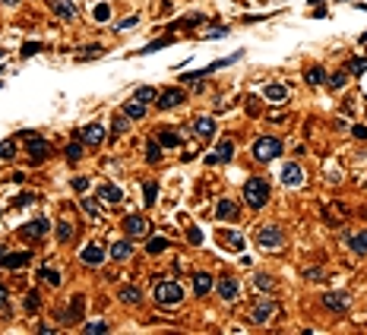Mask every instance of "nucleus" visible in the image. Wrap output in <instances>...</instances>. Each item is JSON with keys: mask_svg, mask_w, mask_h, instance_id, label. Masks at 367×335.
I'll return each mask as SVG.
<instances>
[{"mask_svg": "<svg viewBox=\"0 0 367 335\" xmlns=\"http://www.w3.org/2000/svg\"><path fill=\"white\" fill-rule=\"evenodd\" d=\"M25 263H32V253L29 250H22V253H3V256H0V266H3V269H22Z\"/></svg>", "mask_w": 367, "mask_h": 335, "instance_id": "a211bd4d", "label": "nucleus"}, {"mask_svg": "<svg viewBox=\"0 0 367 335\" xmlns=\"http://www.w3.org/2000/svg\"><path fill=\"white\" fill-rule=\"evenodd\" d=\"M133 256V237H124V240H114L111 244V259L114 263H124V259Z\"/></svg>", "mask_w": 367, "mask_h": 335, "instance_id": "f3484780", "label": "nucleus"}, {"mask_svg": "<svg viewBox=\"0 0 367 335\" xmlns=\"http://www.w3.org/2000/svg\"><path fill=\"white\" fill-rule=\"evenodd\" d=\"M187 240H190L193 247H199V244H203V234H199V228H193V225L187 228Z\"/></svg>", "mask_w": 367, "mask_h": 335, "instance_id": "c03bdc74", "label": "nucleus"}, {"mask_svg": "<svg viewBox=\"0 0 367 335\" xmlns=\"http://www.w3.org/2000/svg\"><path fill=\"white\" fill-rule=\"evenodd\" d=\"M79 139H83L86 146H98V143L105 139V126H102V124H89L83 133H79Z\"/></svg>", "mask_w": 367, "mask_h": 335, "instance_id": "4be33fe9", "label": "nucleus"}, {"mask_svg": "<svg viewBox=\"0 0 367 335\" xmlns=\"http://www.w3.org/2000/svg\"><path fill=\"white\" fill-rule=\"evenodd\" d=\"M184 98H187L184 89H165L155 102H158V111H171V108H177V105H184Z\"/></svg>", "mask_w": 367, "mask_h": 335, "instance_id": "4468645a", "label": "nucleus"}, {"mask_svg": "<svg viewBox=\"0 0 367 335\" xmlns=\"http://www.w3.org/2000/svg\"><path fill=\"white\" fill-rule=\"evenodd\" d=\"M146 187V206H155V184H143Z\"/></svg>", "mask_w": 367, "mask_h": 335, "instance_id": "3c124183", "label": "nucleus"}, {"mask_svg": "<svg viewBox=\"0 0 367 335\" xmlns=\"http://www.w3.org/2000/svg\"><path fill=\"white\" fill-rule=\"evenodd\" d=\"M6 3H16V0H6Z\"/></svg>", "mask_w": 367, "mask_h": 335, "instance_id": "680f3d73", "label": "nucleus"}, {"mask_svg": "<svg viewBox=\"0 0 367 335\" xmlns=\"http://www.w3.org/2000/svg\"><path fill=\"white\" fill-rule=\"evenodd\" d=\"M98 199H102V203H121L124 199V190L117 184H108V180H105L102 187H98Z\"/></svg>", "mask_w": 367, "mask_h": 335, "instance_id": "aec40b11", "label": "nucleus"}, {"mask_svg": "<svg viewBox=\"0 0 367 335\" xmlns=\"http://www.w3.org/2000/svg\"><path fill=\"white\" fill-rule=\"evenodd\" d=\"M22 307H25V310H29V313H35V310H38V307H42V300H38V294H35V291H32V294H25V300H22Z\"/></svg>", "mask_w": 367, "mask_h": 335, "instance_id": "79ce46f5", "label": "nucleus"}, {"mask_svg": "<svg viewBox=\"0 0 367 335\" xmlns=\"http://www.w3.org/2000/svg\"><path fill=\"white\" fill-rule=\"evenodd\" d=\"M304 275H307V278H313V281H320V278H323V272H320V269H307Z\"/></svg>", "mask_w": 367, "mask_h": 335, "instance_id": "4d7b16f0", "label": "nucleus"}, {"mask_svg": "<svg viewBox=\"0 0 367 335\" xmlns=\"http://www.w3.org/2000/svg\"><path fill=\"white\" fill-rule=\"evenodd\" d=\"M38 278H42V281H48V285H61V272H57V269H51V266H42V269H38Z\"/></svg>", "mask_w": 367, "mask_h": 335, "instance_id": "72a5a7b5", "label": "nucleus"}, {"mask_svg": "<svg viewBox=\"0 0 367 335\" xmlns=\"http://www.w3.org/2000/svg\"><path fill=\"white\" fill-rule=\"evenodd\" d=\"M117 297H121L124 304H139V300H143V291H139V288H133V285H124L121 291H117Z\"/></svg>", "mask_w": 367, "mask_h": 335, "instance_id": "7c9ffc66", "label": "nucleus"}, {"mask_svg": "<svg viewBox=\"0 0 367 335\" xmlns=\"http://www.w3.org/2000/svg\"><path fill=\"white\" fill-rule=\"evenodd\" d=\"M146 162L149 165L162 162V143H158V139H149V146H146Z\"/></svg>", "mask_w": 367, "mask_h": 335, "instance_id": "2f4dec72", "label": "nucleus"}, {"mask_svg": "<svg viewBox=\"0 0 367 335\" xmlns=\"http://www.w3.org/2000/svg\"><path fill=\"white\" fill-rule=\"evenodd\" d=\"M323 307H326L329 313H348L351 294H348V291H326V294H323Z\"/></svg>", "mask_w": 367, "mask_h": 335, "instance_id": "423d86ee", "label": "nucleus"}, {"mask_svg": "<svg viewBox=\"0 0 367 335\" xmlns=\"http://www.w3.org/2000/svg\"><path fill=\"white\" fill-rule=\"evenodd\" d=\"M83 310H86V297H83V294H76V297L70 300V307H66V310H61L57 323H61V326H73V323H79Z\"/></svg>", "mask_w": 367, "mask_h": 335, "instance_id": "0eeeda50", "label": "nucleus"}, {"mask_svg": "<svg viewBox=\"0 0 367 335\" xmlns=\"http://www.w3.org/2000/svg\"><path fill=\"white\" fill-rule=\"evenodd\" d=\"M152 294H155V300L162 307H177L184 300V285H177V281H158Z\"/></svg>", "mask_w": 367, "mask_h": 335, "instance_id": "20e7f679", "label": "nucleus"}, {"mask_svg": "<svg viewBox=\"0 0 367 335\" xmlns=\"http://www.w3.org/2000/svg\"><path fill=\"white\" fill-rule=\"evenodd\" d=\"M136 22H139V16H127V19H121V29H133Z\"/></svg>", "mask_w": 367, "mask_h": 335, "instance_id": "6e6d98bb", "label": "nucleus"}, {"mask_svg": "<svg viewBox=\"0 0 367 335\" xmlns=\"http://www.w3.org/2000/svg\"><path fill=\"white\" fill-rule=\"evenodd\" d=\"M13 155H16V146H13V143H0V158H6V162H10Z\"/></svg>", "mask_w": 367, "mask_h": 335, "instance_id": "49530a36", "label": "nucleus"}, {"mask_svg": "<svg viewBox=\"0 0 367 335\" xmlns=\"http://www.w3.org/2000/svg\"><path fill=\"white\" fill-rule=\"evenodd\" d=\"M6 300V285H0V304Z\"/></svg>", "mask_w": 367, "mask_h": 335, "instance_id": "13d9d810", "label": "nucleus"}, {"mask_svg": "<svg viewBox=\"0 0 367 335\" xmlns=\"http://www.w3.org/2000/svg\"><path fill=\"white\" fill-rule=\"evenodd\" d=\"M3 57H6V51H3V48H0V60H3Z\"/></svg>", "mask_w": 367, "mask_h": 335, "instance_id": "bf43d9fd", "label": "nucleus"}, {"mask_svg": "<svg viewBox=\"0 0 367 335\" xmlns=\"http://www.w3.org/2000/svg\"><path fill=\"white\" fill-rule=\"evenodd\" d=\"M263 95L269 98V102H285V98H288V85L285 83H269L263 89Z\"/></svg>", "mask_w": 367, "mask_h": 335, "instance_id": "393cba45", "label": "nucleus"}, {"mask_svg": "<svg viewBox=\"0 0 367 335\" xmlns=\"http://www.w3.org/2000/svg\"><path fill=\"white\" fill-rule=\"evenodd\" d=\"M228 35V29H209V35L206 38H212V42H218V38H225Z\"/></svg>", "mask_w": 367, "mask_h": 335, "instance_id": "864d4df0", "label": "nucleus"}, {"mask_svg": "<svg viewBox=\"0 0 367 335\" xmlns=\"http://www.w3.org/2000/svg\"><path fill=\"white\" fill-rule=\"evenodd\" d=\"M152 98H158V92L155 89H152V85H139V89H136V102H152Z\"/></svg>", "mask_w": 367, "mask_h": 335, "instance_id": "e433bc0d", "label": "nucleus"}, {"mask_svg": "<svg viewBox=\"0 0 367 335\" xmlns=\"http://www.w3.org/2000/svg\"><path fill=\"white\" fill-rule=\"evenodd\" d=\"M32 203H35V196H32V193H22V196L16 199V206H32Z\"/></svg>", "mask_w": 367, "mask_h": 335, "instance_id": "5fc2aeb1", "label": "nucleus"}, {"mask_svg": "<svg viewBox=\"0 0 367 335\" xmlns=\"http://www.w3.org/2000/svg\"><path fill=\"white\" fill-rule=\"evenodd\" d=\"M244 199H247V206H250L253 212H259L266 203H269V184H266L263 177H250L244 184Z\"/></svg>", "mask_w": 367, "mask_h": 335, "instance_id": "f257e3e1", "label": "nucleus"}, {"mask_svg": "<svg viewBox=\"0 0 367 335\" xmlns=\"http://www.w3.org/2000/svg\"><path fill=\"white\" fill-rule=\"evenodd\" d=\"M168 44H174V35H168V38H155V42H149L139 54H152V51H162V48H168Z\"/></svg>", "mask_w": 367, "mask_h": 335, "instance_id": "f704fd0d", "label": "nucleus"}, {"mask_svg": "<svg viewBox=\"0 0 367 335\" xmlns=\"http://www.w3.org/2000/svg\"><path fill=\"white\" fill-rule=\"evenodd\" d=\"M108 329H111L108 323H86L83 326V332H108Z\"/></svg>", "mask_w": 367, "mask_h": 335, "instance_id": "8fccbe9b", "label": "nucleus"}, {"mask_svg": "<svg viewBox=\"0 0 367 335\" xmlns=\"http://www.w3.org/2000/svg\"><path fill=\"white\" fill-rule=\"evenodd\" d=\"M279 313V307L272 304V300H259V304H253L250 307V319L257 326H266V323H272V316Z\"/></svg>", "mask_w": 367, "mask_h": 335, "instance_id": "6e6552de", "label": "nucleus"}, {"mask_svg": "<svg viewBox=\"0 0 367 335\" xmlns=\"http://www.w3.org/2000/svg\"><path fill=\"white\" fill-rule=\"evenodd\" d=\"M124 234L127 237H146L149 234V222L143 215H127L124 218Z\"/></svg>", "mask_w": 367, "mask_h": 335, "instance_id": "f8f14e48", "label": "nucleus"}, {"mask_svg": "<svg viewBox=\"0 0 367 335\" xmlns=\"http://www.w3.org/2000/svg\"><path fill=\"white\" fill-rule=\"evenodd\" d=\"M83 212L89 218H102V203L98 199H83Z\"/></svg>", "mask_w": 367, "mask_h": 335, "instance_id": "c9c22d12", "label": "nucleus"}, {"mask_svg": "<svg viewBox=\"0 0 367 335\" xmlns=\"http://www.w3.org/2000/svg\"><path fill=\"white\" fill-rule=\"evenodd\" d=\"M38 51H42V44H38V42H25L22 44V57H32V54H38Z\"/></svg>", "mask_w": 367, "mask_h": 335, "instance_id": "09e8293b", "label": "nucleus"}, {"mask_svg": "<svg viewBox=\"0 0 367 335\" xmlns=\"http://www.w3.org/2000/svg\"><path fill=\"white\" fill-rule=\"evenodd\" d=\"M345 244L351 247V253H355V256H367V231L348 234V237H345Z\"/></svg>", "mask_w": 367, "mask_h": 335, "instance_id": "412c9836", "label": "nucleus"}, {"mask_svg": "<svg viewBox=\"0 0 367 335\" xmlns=\"http://www.w3.org/2000/svg\"><path fill=\"white\" fill-rule=\"evenodd\" d=\"M253 240H257V247H263V250H282L285 247V228L282 225H259L257 234H253Z\"/></svg>", "mask_w": 367, "mask_h": 335, "instance_id": "f03ea898", "label": "nucleus"}, {"mask_svg": "<svg viewBox=\"0 0 367 335\" xmlns=\"http://www.w3.org/2000/svg\"><path fill=\"white\" fill-rule=\"evenodd\" d=\"M155 139L165 146V149H174V146H181V143H184L177 130H158V133H155Z\"/></svg>", "mask_w": 367, "mask_h": 335, "instance_id": "a878e982", "label": "nucleus"}, {"mask_svg": "<svg viewBox=\"0 0 367 335\" xmlns=\"http://www.w3.org/2000/svg\"><path fill=\"white\" fill-rule=\"evenodd\" d=\"M193 291H196L199 297H206L209 291H216V278H212L209 272H193Z\"/></svg>", "mask_w": 367, "mask_h": 335, "instance_id": "6ab92c4d", "label": "nucleus"}, {"mask_svg": "<svg viewBox=\"0 0 367 335\" xmlns=\"http://www.w3.org/2000/svg\"><path fill=\"white\" fill-rule=\"evenodd\" d=\"M253 288L263 291V294H269V291H276V278L266 275V272H257V275H253Z\"/></svg>", "mask_w": 367, "mask_h": 335, "instance_id": "c85d7f7f", "label": "nucleus"}, {"mask_svg": "<svg viewBox=\"0 0 367 335\" xmlns=\"http://www.w3.org/2000/svg\"><path fill=\"white\" fill-rule=\"evenodd\" d=\"M326 73H323V66H310V70H304V83L307 85H326Z\"/></svg>", "mask_w": 367, "mask_h": 335, "instance_id": "cd10ccee", "label": "nucleus"}, {"mask_svg": "<svg viewBox=\"0 0 367 335\" xmlns=\"http://www.w3.org/2000/svg\"><path fill=\"white\" fill-rule=\"evenodd\" d=\"M70 237H73V225H70V222H57V240L66 244Z\"/></svg>", "mask_w": 367, "mask_h": 335, "instance_id": "ea45409f", "label": "nucleus"}, {"mask_svg": "<svg viewBox=\"0 0 367 335\" xmlns=\"http://www.w3.org/2000/svg\"><path fill=\"white\" fill-rule=\"evenodd\" d=\"M48 231H51L48 218H35V222H29L25 228H19V234H22L25 240H42V237H48Z\"/></svg>", "mask_w": 367, "mask_h": 335, "instance_id": "9d476101", "label": "nucleus"}, {"mask_svg": "<svg viewBox=\"0 0 367 335\" xmlns=\"http://www.w3.org/2000/svg\"><path fill=\"white\" fill-rule=\"evenodd\" d=\"M66 158H70V162H79V158H83V139L66 146Z\"/></svg>", "mask_w": 367, "mask_h": 335, "instance_id": "4c0bfd02", "label": "nucleus"}, {"mask_svg": "<svg viewBox=\"0 0 367 335\" xmlns=\"http://www.w3.org/2000/svg\"><path fill=\"white\" fill-rule=\"evenodd\" d=\"M218 244L228 247V250H235V253L244 250V237H241L237 231H218Z\"/></svg>", "mask_w": 367, "mask_h": 335, "instance_id": "5701e85b", "label": "nucleus"}, {"mask_svg": "<svg viewBox=\"0 0 367 335\" xmlns=\"http://www.w3.org/2000/svg\"><path fill=\"white\" fill-rule=\"evenodd\" d=\"M0 256H3V244H0Z\"/></svg>", "mask_w": 367, "mask_h": 335, "instance_id": "052dcab7", "label": "nucleus"}, {"mask_svg": "<svg viewBox=\"0 0 367 335\" xmlns=\"http://www.w3.org/2000/svg\"><path fill=\"white\" fill-rule=\"evenodd\" d=\"M351 136H355V139H367V126L355 124V126H351Z\"/></svg>", "mask_w": 367, "mask_h": 335, "instance_id": "603ef678", "label": "nucleus"}, {"mask_svg": "<svg viewBox=\"0 0 367 335\" xmlns=\"http://www.w3.org/2000/svg\"><path fill=\"white\" fill-rule=\"evenodd\" d=\"M51 155V146L44 143L42 136H32L29 139V158H32V165H38V162H44V158Z\"/></svg>", "mask_w": 367, "mask_h": 335, "instance_id": "dca6fc26", "label": "nucleus"}, {"mask_svg": "<svg viewBox=\"0 0 367 335\" xmlns=\"http://www.w3.org/2000/svg\"><path fill=\"white\" fill-rule=\"evenodd\" d=\"M79 259H83L86 266H92V269H95V266H102V263H105V250H102V244H95V240H92V244H86V247H83V253H79Z\"/></svg>", "mask_w": 367, "mask_h": 335, "instance_id": "2eb2a0df", "label": "nucleus"}, {"mask_svg": "<svg viewBox=\"0 0 367 335\" xmlns=\"http://www.w3.org/2000/svg\"><path fill=\"white\" fill-rule=\"evenodd\" d=\"M193 133H196L199 139L216 136V120H212V117H196V120H193Z\"/></svg>", "mask_w": 367, "mask_h": 335, "instance_id": "b1692460", "label": "nucleus"}, {"mask_svg": "<svg viewBox=\"0 0 367 335\" xmlns=\"http://www.w3.org/2000/svg\"><path fill=\"white\" fill-rule=\"evenodd\" d=\"M326 85H329V89H345V73H336V76H329V79H326Z\"/></svg>", "mask_w": 367, "mask_h": 335, "instance_id": "a18cd8bd", "label": "nucleus"}, {"mask_svg": "<svg viewBox=\"0 0 367 335\" xmlns=\"http://www.w3.org/2000/svg\"><path fill=\"white\" fill-rule=\"evenodd\" d=\"M231 158H235V143H231V139H222L218 149H216V162L225 165V162H231Z\"/></svg>", "mask_w": 367, "mask_h": 335, "instance_id": "bb28decb", "label": "nucleus"}, {"mask_svg": "<svg viewBox=\"0 0 367 335\" xmlns=\"http://www.w3.org/2000/svg\"><path fill=\"white\" fill-rule=\"evenodd\" d=\"M348 70L351 73H364L367 70V57H351L348 60Z\"/></svg>", "mask_w": 367, "mask_h": 335, "instance_id": "37998d69", "label": "nucleus"}, {"mask_svg": "<svg viewBox=\"0 0 367 335\" xmlns=\"http://www.w3.org/2000/svg\"><path fill=\"white\" fill-rule=\"evenodd\" d=\"M285 152V143L279 136H259L257 143H253V158L257 162H272V158H279Z\"/></svg>", "mask_w": 367, "mask_h": 335, "instance_id": "7ed1b4c3", "label": "nucleus"}, {"mask_svg": "<svg viewBox=\"0 0 367 335\" xmlns=\"http://www.w3.org/2000/svg\"><path fill=\"white\" fill-rule=\"evenodd\" d=\"M92 16H95V22H108V19H111V6L108 3H98Z\"/></svg>", "mask_w": 367, "mask_h": 335, "instance_id": "a19ab883", "label": "nucleus"}, {"mask_svg": "<svg viewBox=\"0 0 367 335\" xmlns=\"http://www.w3.org/2000/svg\"><path fill=\"white\" fill-rule=\"evenodd\" d=\"M279 177H282V184L291 187V190L304 184V171H301V165H298V162H285V168H282V174H279Z\"/></svg>", "mask_w": 367, "mask_h": 335, "instance_id": "9b49d317", "label": "nucleus"}, {"mask_svg": "<svg viewBox=\"0 0 367 335\" xmlns=\"http://www.w3.org/2000/svg\"><path fill=\"white\" fill-rule=\"evenodd\" d=\"M146 250L152 253V256H155V253H162V250H168V240L165 237H152L149 244H146Z\"/></svg>", "mask_w": 367, "mask_h": 335, "instance_id": "58836bf2", "label": "nucleus"}, {"mask_svg": "<svg viewBox=\"0 0 367 335\" xmlns=\"http://www.w3.org/2000/svg\"><path fill=\"white\" fill-rule=\"evenodd\" d=\"M216 218L218 222H237V218H241V209H237L235 199H218L216 203Z\"/></svg>", "mask_w": 367, "mask_h": 335, "instance_id": "ddd939ff", "label": "nucleus"}, {"mask_svg": "<svg viewBox=\"0 0 367 335\" xmlns=\"http://www.w3.org/2000/svg\"><path fill=\"white\" fill-rule=\"evenodd\" d=\"M216 294L225 300V304H231V300L241 297V281H237V278H222V281H216Z\"/></svg>", "mask_w": 367, "mask_h": 335, "instance_id": "1a4fd4ad", "label": "nucleus"}, {"mask_svg": "<svg viewBox=\"0 0 367 335\" xmlns=\"http://www.w3.org/2000/svg\"><path fill=\"white\" fill-rule=\"evenodd\" d=\"M241 57H244V51H235V54H231V57H222V60H216V63L203 66V70H193V73H184V79H187V83H196V79L209 76V73L222 70V66H231V63H235V60H241Z\"/></svg>", "mask_w": 367, "mask_h": 335, "instance_id": "39448f33", "label": "nucleus"}, {"mask_svg": "<svg viewBox=\"0 0 367 335\" xmlns=\"http://www.w3.org/2000/svg\"><path fill=\"white\" fill-rule=\"evenodd\" d=\"M51 10H54L61 19H73V16H76V6H73L70 0H54V3H51Z\"/></svg>", "mask_w": 367, "mask_h": 335, "instance_id": "c756f323", "label": "nucleus"}, {"mask_svg": "<svg viewBox=\"0 0 367 335\" xmlns=\"http://www.w3.org/2000/svg\"><path fill=\"white\" fill-rule=\"evenodd\" d=\"M124 114H127V117H130V120H139V117H143V114H146V105L133 98V102H127V105H124Z\"/></svg>", "mask_w": 367, "mask_h": 335, "instance_id": "473e14b6", "label": "nucleus"}, {"mask_svg": "<svg viewBox=\"0 0 367 335\" xmlns=\"http://www.w3.org/2000/svg\"><path fill=\"white\" fill-rule=\"evenodd\" d=\"M70 187H73L76 193H86V190H89V180H86V177H73V180H70Z\"/></svg>", "mask_w": 367, "mask_h": 335, "instance_id": "de8ad7c7", "label": "nucleus"}]
</instances>
